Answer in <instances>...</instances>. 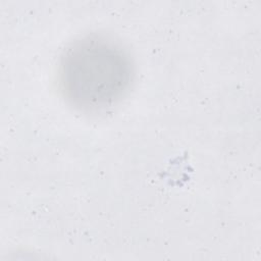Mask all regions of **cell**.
<instances>
[{"instance_id":"cell-1","label":"cell","mask_w":261,"mask_h":261,"mask_svg":"<svg viewBox=\"0 0 261 261\" xmlns=\"http://www.w3.org/2000/svg\"><path fill=\"white\" fill-rule=\"evenodd\" d=\"M134 68L127 52L113 39L88 35L63 52L59 84L65 99L83 110L105 109L129 89Z\"/></svg>"}]
</instances>
